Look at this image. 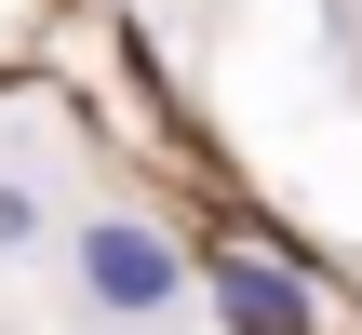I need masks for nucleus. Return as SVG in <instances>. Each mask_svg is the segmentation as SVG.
Wrapping results in <instances>:
<instances>
[{
	"instance_id": "1",
	"label": "nucleus",
	"mask_w": 362,
	"mask_h": 335,
	"mask_svg": "<svg viewBox=\"0 0 362 335\" xmlns=\"http://www.w3.org/2000/svg\"><path fill=\"white\" fill-rule=\"evenodd\" d=\"M81 282H94V309H161L175 295V242L107 215V228H81Z\"/></svg>"
},
{
	"instance_id": "2",
	"label": "nucleus",
	"mask_w": 362,
	"mask_h": 335,
	"mask_svg": "<svg viewBox=\"0 0 362 335\" xmlns=\"http://www.w3.org/2000/svg\"><path fill=\"white\" fill-rule=\"evenodd\" d=\"M215 295H228V322H242V335H309V295H296L282 269H255V255H228Z\"/></svg>"
}]
</instances>
